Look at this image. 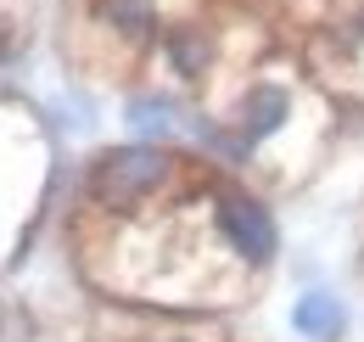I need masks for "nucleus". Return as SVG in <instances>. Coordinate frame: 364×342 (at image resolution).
Wrapping results in <instances>:
<instances>
[{
  "label": "nucleus",
  "mask_w": 364,
  "mask_h": 342,
  "mask_svg": "<svg viewBox=\"0 0 364 342\" xmlns=\"http://www.w3.org/2000/svg\"><path fill=\"white\" fill-rule=\"evenodd\" d=\"M180 180H185V157H174L168 146H151V140L107 146L85 169V208L107 219H135L163 191H174Z\"/></svg>",
  "instance_id": "f257e3e1"
},
{
  "label": "nucleus",
  "mask_w": 364,
  "mask_h": 342,
  "mask_svg": "<svg viewBox=\"0 0 364 342\" xmlns=\"http://www.w3.org/2000/svg\"><path fill=\"white\" fill-rule=\"evenodd\" d=\"M208 214H213V230H219V247L247 275H258V269L274 264V253H280V224H274L264 197H252L241 185H213L208 191Z\"/></svg>",
  "instance_id": "f03ea898"
},
{
  "label": "nucleus",
  "mask_w": 364,
  "mask_h": 342,
  "mask_svg": "<svg viewBox=\"0 0 364 342\" xmlns=\"http://www.w3.org/2000/svg\"><path fill=\"white\" fill-rule=\"evenodd\" d=\"M291 113H297V90L280 85V79H252V85L235 95V113H230V124L247 135V146L258 152L264 140H274L280 129L291 124Z\"/></svg>",
  "instance_id": "7ed1b4c3"
},
{
  "label": "nucleus",
  "mask_w": 364,
  "mask_h": 342,
  "mask_svg": "<svg viewBox=\"0 0 364 342\" xmlns=\"http://www.w3.org/2000/svg\"><path fill=\"white\" fill-rule=\"evenodd\" d=\"M95 23L129 45H163V34L185 17H168L163 0H95Z\"/></svg>",
  "instance_id": "20e7f679"
},
{
  "label": "nucleus",
  "mask_w": 364,
  "mask_h": 342,
  "mask_svg": "<svg viewBox=\"0 0 364 342\" xmlns=\"http://www.w3.org/2000/svg\"><path fill=\"white\" fill-rule=\"evenodd\" d=\"M163 62H168V73L180 79V85H196V79H208L213 73V28L208 23H196V17H185V23H174L168 34H163Z\"/></svg>",
  "instance_id": "39448f33"
},
{
  "label": "nucleus",
  "mask_w": 364,
  "mask_h": 342,
  "mask_svg": "<svg viewBox=\"0 0 364 342\" xmlns=\"http://www.w3.org/2000/svg\"><path fill=\"white\" fill-rule=\"evenodd\" d=\"M180 107H174V95H157V90H135L129 101H124V124L135 129L140 140H151V146H163L168 135H174V118Z\"/></svg>",
  "instance_id": "423d86ee"
},
{
  "label": "nucleus",
  "mask_w": 364,
  "mask_h": 342,
  "mask_svg": "<svg viewBox=\"0 0 364 342\" xmlns=\"http://www.w3.org/2000/svg\"><path fill=\"white\" fill-rule=\"evenodd\" d=\"M342 303L331 298V292H303V298L291 303V331L309 342H331L336 331H342Z\"/></svg>",
  "instance_id": "0eeeda50"
},
{
  "label": "nucleus",
  "mask_w": 364,
  "mask_h": 342,
  "mask_svg": "<svg viewBox=\"0 0 364 342\" xmlns=\"http://www.w3.org/2000/svg\"><path fill=\"white\" fill-rule=\"evenodd\" d=\"M191 135H196V146L213 157V163H225V169H247L252 163V146H247V135L235 124H219V118H191Z\"/></svg>",
  "instance_id": "6e6552de"
},
{
  "label": "nucleus",
  "mask_w": 364,
  "mask_h": 342,
  "mask_svg": "<svg viewBox=\"0 0 364 342\" xmlns=\"http://www.w3.org/2000/svg\"><path fill=\"white\" fill-rule=\"evenodd\" d=\"M11 56H17V40H11V23H6V17H0V68H6V62H11Z\"/></svg>",
  "instance_id": "1a4fd4ad"
},
{
  "label": "nucleus",
  "mask_w": 364,
  "mask_h": 342,
  "mask_svg": "<svg viewBox=\"0 0 364 342\" xmlns=\"http://www.w3.org/2000/svg\"><path fill=\"white\" fill-rule=\"evenodd\" d=\"M135 342H185V337H135Z\"/></svg>",
  "instance_id": "9d476101"
}]
</instances>
